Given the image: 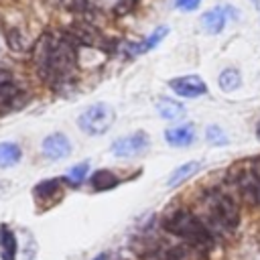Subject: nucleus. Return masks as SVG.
Wrapping results in <instances>:
<instances>
[{
	"label": "nucleus",
	"instance_id": "nucleus-13",
	"mask_svg": "<svg viewBox=\"0 0 260 260\" xmlns=\"http://www.w3.org/2000/svg\"><path fill=\"white\" fill-rule=\"evenodd\" d=\"M61 183H63V179H45V181L37 183L35 189H32L35 199L37 201H43V203L55 201L61 195Z\"/></svg>",
	"mask_w": 260,
	"mask_h": 260
},
{
	"label": "nucleus",
	"instance_id": "nucleus-2",
	"mask_svg": "<svg viewBox=\"0 0 260 260\" xmlns=\"http://www.w3.org/2000/svg\"><path fill=\"white\" fill-rule=\"evenodd\" d=\"M165 230L181 240H185L189 246H195L199 250H207L213 244V234L209 225L195 215L189 209H177L165 219Z\"/></svg>",
	"mask_w": 260,
	"mask_h": 260
},
{
	"label": "nucleus",
	"instance_id": "nucleus-1",
	"mask_svg": "<svg viewBox=\"0 0 260 260\" xmlns=\"http://www.w3.org/2000/svg\"><path fill=\"white\" fill-rule=\"evenodd\" d=\"M77 45L79 43L69 32L43 35L32 49V63L39 77L55 89L67 85L77 63Z\"/></svg>",
	"mask_w": 260,
	"mask_h": 260
},
{
	"label": "nucleus",
	"instance_id": "nucleus-17",
	"mask_svg": "<svg viewBox=\"0 0 260 260\" xmlns=\"http://www.w3.org/2000/svg\"><path fill=\"white\" fill-rule=\"evenodd\" d=\"M199 169H201V162H199V160L183 162V165H179L175 171H171V175H169V179H167V185H169V187H179L181 183H185L187 179H191Z\"/></svg>",
	"mask_w": 260,
	"mask_h": 260
},
{
	"label": "nucleus",
	"instance_id": "nucleus-27",
	"mask_svg": "<svg viewBox=\"0 0 260 260\" xmlns=\"http://www.w3.org/2000/svg\"><path fill=\"white\" fill-rule=\"evenodd\" d=\"M256 138L260 140V122H258V126H256Z\"/></svg>",
	"mask_w": 260,
	"mask_h": 260
},
{
	"label": "nucleus",
	"instance_id": "nucleus-21",
	"mask_svg": "<svg viewBox=\"0 0 260 260\" xmlns=\"http://www.w3.org/2000/svg\"><path fill=\"white\" fill-rule=\"evenodd\" d=\"M87 175H89V162L83 160V162H79V165H73V167L67 171V175L63 177V181H65L67 185H71V187H77V185H81V183L87 179Z\"/></svg>",
	"mask_w": 260,
	"mask_h": 260
},
{
	"label": "nucleus",
	"instance_id": "nucleus-22",
	"mask_svg": "<svg viewBox=\"0 0 260 260\" xmlns=\"http://www.w3.org/2000/svg\"><path fill=\"white\" fill-rule=\"evenodd\" d=\"M205 140H207L211 146H225V144H230V138H228L225 130L219 128L217 124L207 126V130H205Z\"/></svg>",
	"mask_w": 260,
	"mask_h": 260
},
{
	"label": "nucleus",
	"instance_id": "nucleus-23",
	"mask_svg": "<svg viewBox=\"0 0 260 260\" xmlns=\"http://www.w3.org/2000/svg\"><path fill=\"white\" fill-rule=\"evenodd\" d=\"M144 260H181V252L175 248H158L150 250Z\"/></svg>",
	"mask_w": 260,
	"mask_h": 260
},
{
	"label": "nucleus",
	"instance_id": "nucleus-4",
	"mask_svg": "<svg viewBox=\"0 0 260 260\" xmlns=\"http://www.w3.org/2000/svg\"><path fill=\"white\" fill-rule=\"evenodd\" d=\"M116 120V112L110 104H104V102H98L89 108H85L79 116H77V126L83 134H89V136H102L106 134L112 124Z\"/></svg>",
	"mask_w": 260,
	"mask_h": 260
},
{
	"label": "nucleus",
	"instance_id": "nucleus-19",
	"mask_svg": "<svg viewBox=\"0 0 260 260\" xmlns=\"http://www.w3.org/2000/svg\"><path fill=\"white\" fill-rule=\"evenodd\" d=\"M22 158V150L16 142H0V169L14 167Z\"/></svg>",
	"mask_w": 260,
	"mask_h": 260
},
{
	"label": "nucleus",
	"instance_id": "nucleus-24",
	"mask_svg": "<svg viewBox=\"0 0 260 260\" xmlns=\"http://www.w3.org/2000/svg\"><path fill=\"white\" fill-rule=\"evenodd\" d=\"M175 4H177V8H179V10H183V12H191V10L199 8L201 0H177Z\"/></svg>",
	"mask_w": 260,
	"mask_h": 260
},
{
	"label": "nucleus",
	"instance_id": "nucleus-3",
	"mask_svg": "<svg viewBox=\"0 0 260 260\" xmlns=\"http://www.w3.org/2000/svg\"><path fill=\"white\" fill-rule=\"evenodd\" d=\"M203 209H205V217L209 219V223L221 232H234L240 223L238 205L225 191H219V189L205 191Z\"/></svg>",
	"mask_w": 260,
	"mask_h": 260
},
{
	"label": "nucleus",
	"instance_id": "nucleus-16",
	"mask_svg": "<svg viewBox=\"0 0 260 260\" xmlns=\"http://www.w3.org/2000/svg\"><path fill=\"white\" fill-rule=\"evenodd\" d=\"M16 252H18V242L14 232L2 223L0 225V258L2 260H16Z\"/></svg>",
	"mask_w": 260,
	"mask_h": 260
},
{
	"label": "nucleus",
	"instance_id": "nucleus-9",
	"mask_svg": "<svg viewBox=\"0 0 260 260\" xmlns=\"http://www.w3.org/2000/svg\"><path fill=\"white\" fill-rule=\"evenodd\" d=\"M41 148H43V154H45L49 160H63V158H67V156L71 154V142H69V138H67L63 132H53V134H49V136L43 140Z\"/></svg>",
	"mask_w": 260,
	"mask_h": 260
},
{
	"label": "nucleus",
	"instance_id": "nucleus-26",
	"mask_svg": "<svg viewBox=\"0 0 260 260\" xmlns=\"http://www.w3.org/2000/svg\"><path fill=\"white\" fill-rule=\"evenodd\" d=\"M93 260H108V252H102V254H98Z\"/></svg>",
	"mask_w": 260,
	"mask_h": 260
},
{
	"label": "nucleus",
	"instance_id": "nucleus-25",
	"mask_svg": "<svg viewBox=\"0 0 260 260\" xmlns=\"http://www.w3.org/2000/svg\"><path fill=\"white\" fill-rule=\"evenodd\" d=\"M14 83V77L8 69H2L0 67V87H6V85H12Z\"/></svg>",
	"mask_w": 260,
	"mask_h": 260
},
{
	"label": "nucleus",
	"instance_id": "nucleus-8",
	"mask_svg": "<svg viewBox=\"0 0 260 260\" xmlns=\"http://www.w3.org/2000/svg\"><path fill=\"white\" fill-rule=\"evenodd\" d=\"M236 187L250 205H260V171H240Z\"/></svg>",
	"mask_w": 260,
	"mask_h": 260
},
{
	"label": "nucleus",
	"instance_id": "nucleus-12",
	"mask_svg": "<svg viewBox=\"0 0 260 260\" xmlns=\"http://www.w3.org/2000/svg\"><path fill=\"white\" fill-rule=\"evenodd\" d=\"M165 140H167V144H171L175 148L191 146L195 142V128L191 124H181V126L167 128L165 130Z\"/></svg>",
	"mask_w": 260,
	"mask_h": 260
},
{
	"label": "nucleus",
	"instance_id": "nucleus-18",
	"mask_svg": "<svg viewBox=\"0 0 260 260\" xmlns=\"http://www.w3.org/2000/svg\"><path fill=\"white\" fill-rule=\"evenodd\" d=\"M22 100H24V95L14 83L6 85V87H0V114H6L14 108H20Z\"/></svg>",
	"mask_w": 260,
	"mask_h": 260
},
{
	"label": "nucleus",
	"instance_id": "nucleus-7",
	"mask_svg": "<svg viewBox=\"0 0 260 260\" xmlns=\"http://www.w3.org/2000/svg\"><path fill=\"white\" fill-rule=\"evenodd\" d=\"M169 87L173 93H177L179 98H201L207 93V83L199 77V75H181L175 79H169Z\"/></svg>",
	"mask_w": 260,
	"mask_h": 260
},
{
	"label": "nucleus",
	"instance_id": "nucleus-20",
	"mask_svg": "<svg viewBox=\"0 0 260 260\" xmlns=\"http://www.w3.org/2000/svg\"><path fill=\"white\" fill-rule=\"evenodd\" d=\"M217 85H219L225 93L240 89V87H242V75H240V71L234 69V67L223 69V71L219 73V77H217Z\"/></svg>",
	"mask_w": 260,
	"mask_h": 260
},
{
	"label": "nucleus",
	"instance_id": "nucleus-5",
	"mask_svg": "<svg viewBox=\"0 0 260 260\" xmlns=\"http://www.w3.org/2000/svg\"><path fill=\"white\" fill-rule=\"evenodd\" d=\"M148 144H150L148 134L144 130H138V132H132L128 136H122V138L114 140L110 150L118 158H132V156H138V154L146 152Z\"/></svg>",
	"mask_w": 260,
	"mask_h": 260
},
{
	"label": "nucleus",
	"instance_id": "nucleus-6",
	"mask_svg": "<svg viewBox=\"0 0 260 260\" xmlns=\"http://www.w3.org/2000/svg\"><path fill=\"white\" fill-rule=\"evenodd\" d=\"M236 16H238V14H236L234 6H230V4L213 6V8H209L207 12H203V16H201V26H203V30L209 32V35H219V32L225 28L228 20H230V18H236Z\"/></svg>",
	"mask_w": 260,
	"mask_h": 260
},
{
	"label": "nucleus",
	"instance_id": "nucleus-15",
	"mask_svg": "<svg viewBox=\"0 0 260 260\" xmlns=\"http://www.w3.org/2000/svg\"><path fill=\"white\" fill-rule=\"evenodd\" d=\"M120 183L118 175L110 169H98L89 175V187L93 191H110Z\"/></svg>",
	"mask_w": 260,
	"mask_h": 260
},
{
	"label": "nucleus",
	"instance_id": "nucleus-10",
	"mask_svg": "<svg viewBox=\"0 0 260 260\" xmlns=\"http://www.w3.org/2000/svg\"><path fill=\"white\" fill-rule=\"evenodd\" d=\"M169 35V26H156L146 39H142V41H138V43H128V45H124V51H126V55L128 57H138V55H144V53H148L150 49H154L165 37Z\"/></svg>",
	"mask_w": 260,
	"mask_h": 260
},
{
	"label": "nucleus",
	"instance_id": "nucleus-11",
	"mask_svg": "<svg viewBox=\"0 0 260 260\" xmlns=\"http://www.w3.org/2000/svg\"><path fill=\"white\" fill-rule=\"evenodd\" d=\"M69 35L77 41V43H83V45H91V47H100V49H106V39L100 35V30H95L89 22H77L71 26Z\"/></svg>",
	"mask_w": 260,
	"mask_h": 260
},
{
	"label": "nucleus",
	"instance_id": "nucleus-14",
	"mask_svg": "<svg viewBox=\"0 0 260 260\" xmlns=\"http://www.w3.org/2000/svg\"><path fill=\"white\" fill-rule=\"evenodd\" d=\"M156 112L162 120H169V122H175V120H183L187 116V110L181 102H175L171 98H158L156 102Z\"/></svg>",
	"mask_w": 260,
	"mask_h": 260
},
{
	"label": "nucleus",
	"instance_id": "nucleus-28",
	"mask_svg": "<svg viewBox=\"0 0 260 260\" xmlns=\"http://www.w3.org/2000/svg\"><path fill=\"white\" fill-rule=\"evenodd\" d=\"M252 2H254V4L258 6V10H260V0H252Z\"/></svg>",
	"mask_w": 260,
	"mask_h": 260
}]
</instances>
